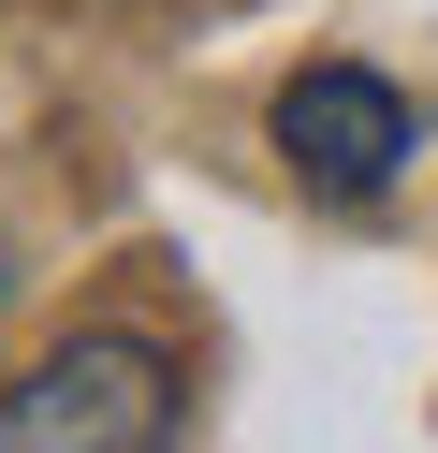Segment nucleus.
I'll use <instances>...</instances> for the list:
<instances>
[{
    "label": "nucleus",
    "instance_id": "f257e3e1",
    "mask_svg": "<svg viewBox=\"0 0 438 453\" xmlns=\"http://www.w3.org/2000/svg\"><path fill=\"white\" fill-rule=\"evenodd\" d=\"M175 424H190L175 351L161 336H117V322L58 336V351L0 395V453H161Z\"/></svg>",
    "mask_w": 438,
    "mask_h": 453
},
{
    "label": "nucleus",
    "instance_id": "f03ea898",
    "mask_svg": "<svg viewBox=\"0 0 438 453\" xmlns=\"http://www.w3.org/2000/svg\"><path fill=\"white\" fill-rule=\"evenodd\" d=\"M278 161H292L307 190H336V205L395 190V161H409V88L365 73V59H307V73L278 88Z\"/></svg>",
    "mask_w": 438,
    "mask_h": 453
},
{
    "label": "nucleus",
    "instance_id": "7ed1b4c3",
    "mask_svg": "<svg viewBox=\"0 0 438 453\" xmlns=\"http://www.w3.org/2000/svg\"><path fill=\"white\" fill-rule=\"evenodd\" d=\"M0 293H15V234H0Z\"/></svg>",
    "mask_w": 438,
    "mask_h": 453
}]
</instances>
